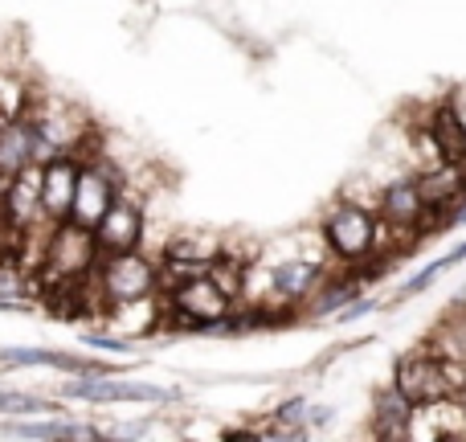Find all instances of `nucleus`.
I'll return each mask as SVG.
<instances>
[{"label": "nucleus", "instance_id": "nucleus-1", "mask_svg": "<svg viewBox=\"0 0 466 442\" xmlns=\"http://www.w3.org/2000/svg\"><path fill=\"white\" fill-rule=\"evenodd\" d=\"M319 238L328 246L331 262L339 271H360L377 258H393V233L380 221V213L364 201L339 197L319 221Z\"/></svg>", "mask_w": 466, "mask_h": 442}, {"label": "nucleus", "instance_id": "nucleus-2", "mask_svg": "<svg viewBox=\"0 0 466 442\" xmlns=\"http://www.w3.org/2000/svg\"><path fill=\"white\" fill-rule=\"evenodd\" d=\"M29 123L37 128L41 139V156H57V152H74V156H90L98 152V136L95 123H90L86 111L70 103V98L57 95H37L29 107Z\"/></svg>", "mask_w": 466, "mask_h": 442}, {"label": "nucleus", "instance_id": "nucleus-3", "mask_svg": "<svg viewBox=\"0 0 466 442\" xmlns=\"http://www.w3.org/2000/svg\"><path fill=\"white\" fill-rule=\"evenodd\" d=\"M95 266H98L95 233H90L86 225H78V221H62V225H54V233H49L46 262H41V271L33 274L29 283L41 291V295H49V291L66 287V283L90 279Z\"/></svg>", "mask_w": 466, "mask_h": 442}, {"label": "nucleus", "instance_id": "nucleus-4", "mask_svg": "<svg viewBox=\"0 0 466 442\" xmlns=\"http://www.w3.org/2000/svg\"><path fill=\"white\" fill-rule=\"evenodd\" d=\"M95 291H98V299H103V312L106 307H119V303L152 299L164 291L160 262H156L144 246L123 250V254H103L95 266Z\"/></svg>", "mask_w": 466, "mask_h": 442}, {"label": "nucleus", "instance_id": "nucleus-5", "mask_svg": "<svg viewBox=\"0 0 466 442\" xmlns=\"http://www.w3.org/2000/svg\"><path fill=\"white\" fill-rule=\"evenodd\" d=\"M377 213H380V221L389 225L393 242L397 238H421V233L430 230V221H438L434 210L426 205V197H421L418 177H393L389 180L377 197Z\"/></svg>", "mask_w": 466, "mask_h": 442}, {"label": "nucleus", "instance_id": "nucleus-6", "mask_svg": "<svg viewBox=\"0 0 466 442\" xmlns=\"http://www.w3.org/2000/svg\"><path fill=\"white\" fill-rule=\"evenodd\" d=\"M90 233H95L98 258L103 254H123V250H139L144 246V233H147L144 201H139L131 189H119V197L111 201V210L98 218V225Z\"/></svg>", "mask_w": 466, "mask_h": 442}, {"label": "nucleus", "instance_id": "nucleus-7", "mask_svg": "<svg viewBox=\"0 0 466 442\" xmlns=\"http://www.w3.org/2000/svg\"><path fill=\"white\" fill-rule=\"evenodd\" d=\"M78 172H82V156L74 152H57L49 160H41V213H46V221L54 225L70 221L74 193H78Z\"/></svg>", "mask_w": 466, "mask_h": 442}, {"label": "nucleus", "instance_id": "nucleus-8", "mask_svg": "<svg viewBox=\"0 0 466 442\" xmlns=\"http://www.w3.org/2000/svg\"><path fill=\"white\" fill-rule=\"evenodd\" d=\"M393 385L410 397L413 406H430V402H442L451 397V381H446V369H442V356L438 353H410L397 361V373H393Z\"/></svg>", "mask_w": 466, "mask_h": 442}, {"label": "nucleus", "instance_id": "nucleus-9", "mask_svg": "<svg viewBox=\"0 0 466 442\" xmlns=\"http://www.w3.org/2000/svg\"><path fill=\"white\" fill-rule=\"evenodd\" d=\"M221 242L213 238V233H180V238H172L168 246H164V254L156 258L160 262V283L164 287H172V283L180 279H193V274H205L213 266V258H218Z\"/></svg>", "mask_w": 466, "mask_h": 442}, {"label": "nucleus", "instance_id": "nucleus-10", "mask_svg": "<svg viewBox=\"0 0 466 442\" xmlns=\"http://www.w3.org/2000/svg\"><path fill=\"white\" fill-rule=\"evenodd\" d=\"M62 394L78 397V402H172L168 389L139 385V381H115L111 373H74V381H66Z\"/></svg>", "mask_w": 466, "mask_h": 442}, {"label": "nucleus", "instance_id": "nucleus-11", "mask_svg": "<svg viewBox=\"0 0 466 442\" xmlns=\"http://www.w3.org/2000/svg\"><path fill=\"white\" fill-rule=\"evenodd\" d=\"M41 160L46 156H41V139H37V128L29 123V115L13 123H0V197L13 189L16 177H25Z\"/></svg>", "mask_w": 466, "mask_h": 442}, {"label": "nucleus", "instance_id": "nucleus-12", "mask_svg": "<svg viewBox=\"0 0 466 442\" xmlns=\"http://www.w3.org/2000/svg\"><path fill=\"white\" fill-rule=\"evenodd\" d=\"M410 418H413V402L397 385L377 389V394H372L369 430L377 438H410Z\"/></svg>", "mask_w": 466, "mask_h": 442}, {"label": "nucleus", "instance_id": "nucleus-13", "mask_svg": "<svg viewBox=\"0 0 466 442\" xmlns=\"http://www.w3.org/2000/svg\"><path fill=\"white\" fill-rule=\"evenodd\" d=\"M426 128H430V136H434L442 160L466 169V119H462L459 107H454V103H438L434 111H430Z\"/></svg>", "mask_w": 466, "mask_h": 442}, {"label": "nucleus", "instance_id": "nucleus-14", "mask_svg": "<svg viewBox=\"0 0 466 442\" xmlns=\"http://www.w3.org/2000/svg\"><path fill=\"white\" fill-rule=\"evenodd\" d=\"M0 438L66 442V438H103V430L82 427V422H74V418H46V422H13V427H0Z\"/></svg>", "mask_w": 466, "mask_h": 442}, {"label": "nucleus", "instance_id": "nucleus-15", "mask_svg": "<svg viewBox=\"0 0 466 442\" xmlns=\"http://www.w3.org/2000/svg\"><path fill=\"white\" fill-rule=\"evenodd\" d=\"M33 87L21 78L16 70H0V123H13V119H25L33 107Z\"/></svg>", "mask_w": 466, "mask_h": 442}, {"label": "nucleus", "instance_id": "nucleus-16", "mask_svg": "<svg viewBox=\"0 0 466 442\" xmlns=\"http://www.w3.org/2000/svg\"><path fill=\"white\" fill-rule=\"evenodd\" d=\"M41 410H54V402L46 397H33V394H0V414H41Z\"/></svg>", "mask_w": 466, "mask_h": 442}, {"label": "nucleus", "instance_id": "nucleus-17", "mask_svg": "<svg viewBox=\"0 0 466 442\" xmlns=\"http://www.w3.org/2000/svg\"><path fill=\"white\" fill-rule=\"evenodd\" d=\"M307 414H311V406H307V397H287V402L274 410V422H282V427H299L303 430Z\"/></svg>", "mask_w": 466, "mask_h": 442}, {"label": "nucleus", "instance_id": "nucleus-18", "mask_svg": "<svg viewBox=\"0 0 466 442\" xmlns=\"http://www.w3.org/2000/svg\"><path fill=\"white\" fill-rule=\"evenodd\" d=\"M442 271H451V266H446V258H442V262H430L426 271H418V274H413V279L401 287V299L421 295V291H426V287H434V283H438V274H442Z\"/></svg>", "mask_w": 466, "mask_h": 442}, {"label": "nucleus", "instance_id": "nucleus-19", "mask_svg": "<svg viewBox=\"0 0 466 442\" xmlns=\"http://www.w3.org/2000/svg\"><path fill=\"white\" fill-rule=\"evenodd\" d=\"M86 348H98V353H127L131 336H111V332H86Z\"/></svg>", "mask_w": 466, "mask_h": 442}]
</instances>
